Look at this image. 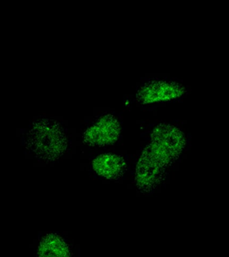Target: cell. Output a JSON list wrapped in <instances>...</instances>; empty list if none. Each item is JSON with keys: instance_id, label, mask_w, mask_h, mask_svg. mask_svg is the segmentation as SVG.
<instances>
[{"instance_id": "cell-1", "label": "cell", "mask_w": 229, "mask_h": 257, "mask_svg": "<svg viewBox=\"0 0 229 257\" xmlns=\"http://www.w3.org/2000/svg\"><path fill=\"white\" fill-rule=\"evenodd\" d=\"M184 146V136L176 126L161 123L155 127L137 164L135 180L141 192H153L160 185L167 168L178 159Z\"/></svg>"}, {"instance_id": "cell-2", "label": "cell", "mask_w": 229, "mask_h": 257, "mask_svg": "<svg viewBox=\"0 0 229 257\" xmlns=\"http://www.w3.org/2000/svg\"><path fill=\"white\" fill-rule=\"evenodd\" d=\"M31 146L40 160L53 162L65 153L68 142L66 133L59 123L52 120L40 122L32 135Z\"/></svg>"}, {"instance_id": "cell-3", "label": "cell", "mask_w": 229, "mask_h": 257, "mask_svg": "<svg viewBox=\"0 0 229 257\" xmlns=\"http://www.w3.org/2000/svg\"><path fill=\"white\" fill-rule=\"evenodd\" d=\"M120 122L113 114L100 116L84 132L82 140L88 146L104 147L114 144L120 138Z\"/></svg>"}, {"instance_id": "cell-4", "label": "cell", "mask_w": 229, "mask_h": 257, "mask_svg": "<svg viewBox=\"0 0 229 257\" xmlns=\"http://www.w3.org/2000/svg\"><path fill=\"white\" fill-rule=\"evenodd\" d=\"M184 88L176 82L161 79H150L144 82L136 93L137 100L142 104L168 101L184 93Z\"/></svg>"}, {"instance_id": "cell-5", "label": "cell", "mask_w": 229, "mask_h": 257, "mask_svg": "<svg viewBox=\"0 0 229 257\" xmlns=\"http://www.w3.org/2000/svg\"><path fill=\"white\" fill-rule=\"evenodd\" d=\"M124 158L114 154H104L96 157L92 162V168L96 174L107 180H119L126 170Z\"/></svg>"}, {"instance_id": "cell-6", "label": "cell", "mask_w": 229, "mask_h": 257, "mask_svg": "<svg viewBox=\"0 0 229 257\" xmlns=\"http://www.w3.org/2000/svg\"><path fill=\"white\" fill-rule=\"evenodd\" d=\"M38 257H72L69 246L59 235L48 234L42 239Z\"/></svg>"}]
</instances>
